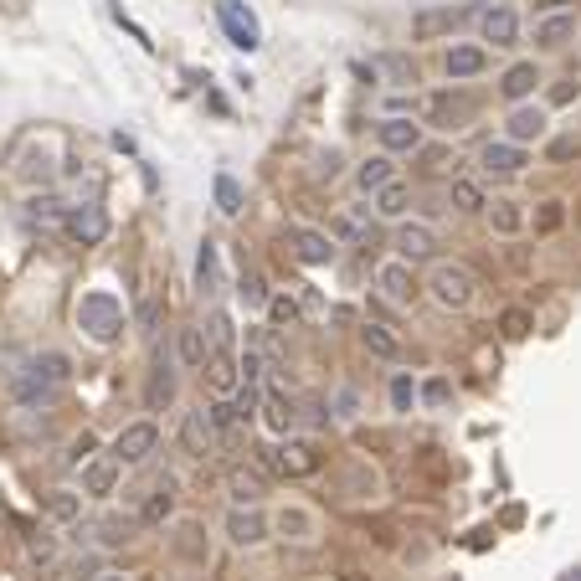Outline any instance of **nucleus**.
<instances>
[{
	"label": "nucleus",
	"instance_id": "nucleus-30",
	"mask_svg": "<svg viewBox=\"0 0 581 581\" xmlns=\"http://www.w3.org/2000/svg\"><path fill=\"white\" fill-rule=\"evenodd\" d=\"M268 530H278L283 540H314V520H309L304 510H278Z\"/></svg>",
	"mask_w": 581,
	"mask_h": 581
},
{
	"label": "nucleus",
	"instance_id": "nucleus-11",
	"mask_svg": "<svg viewBox=\"0 0 581 581\" xmlns=\"http://www.w3.org/2000/svg\"><path fill=\"white\" fill-rule=\"evenodd\" d=\"M227 540H232L237 551L263 546V540H268V520L252 510V504H232V515H227Z\"/></svg>",
	"mask_w": 581,
	"mask_h": 581
},
{
	"label": "nucleus",
	"instance_id": "nucleus-49",
	"mask_svg": "<svg viewBox=\"0 0 581 581\" xmlns=\"http://www.w3.org/2000/svg\"><path fill=\"white\" fill-rule=\"evenodd\" d=\"M139 324H144V330H150V335L160 330V299H155V294H150V299L139 304Z\"/></svg>",
	"mask_w": 581,
	"mask_h": 581
},
{
	"label": "nucleus",
	"instance_id": "nucleus-19",
	"mask_svg": "<svg viewBox=\"0 0 581 581\" xmlns=\"http://www.w3.org/2000/svg\"><path fill=\"white\" fill-rule=\"evenodd\" d=\"M227 494H232V504H258L268 494V474H263V468H232Z\"/></svg>",
	"mask_w": 581,
	"mask_h": 581
},
{
	"label": "nucleus",
	"instance_id": "nucleus-51",
	"mask_svg": "<svg viewBox=\"0 0 581 581\" xmlns=\"http://www.w3.org/2000/svg\"><path fill=\"white\" fill-rule=\"evenodd\" d=\"M57 206H62V201H52V196H36V201H31V216H47V222H52V216H57Z\"/></svg>",
	"mask_w": 581,
	"mask_h": 581
},
{
	"label": "nucleus",
	"instance_id": "nucleus-41",
	"mask_svg": "<svg viewBox=\"0 0 581 581\" xmlns=\"http://www.w3.org/2000/svg\"><path fill=\"white\" fill-rule=\"evenodd\" d=\"M263 412H268V427L278 432V438H283L288 427H294V407H283L278 396H268V402H263Z\"/></svg>",
	"mask_w": 581,
	"mask_h": 581
},
{
	"label": "nucleus",
	"instance_id": "nucleus-31",
	"mask_svg": "<svg viewBox=\"0 0 581 581\" xmlns=\"http://www.w3.org/2000/svg\"><path fill=\"white\" fill-rule=\"evenodd\" d=\"M134 530H139V515H134V520H129V515L98 520V540H103V546H124V540H134Z\"/></svg>",
	"mask_w": 581,
	"mask_h": 581
},
{
	"label": "nucleus",
	"instance_id": "nucleus-3",
	"mask_svg": "<svg viewBox=\"0 0 581 581\" xmlns=\"http://www.w3.org/2000/svg\"><path fill=\"white\" fill-rule=\"evenodd\" d=\"M78 324L88 330V340L114 345L119 330H124V304H119L114 294H83V304H78Z\"/></svg>",
	"mask_w": 581,
	"mask_h": 581
},
{
	"label": "nucleus",
	"instance_id": "nucleus-18",
	"mask_svg": "<svg viewBox=\"0 0 581 581\" xmlns=\"http://www.w3.org/2000/svg\"><path fill=\"white\" fill-rule=\"evenodd\" d=\"M479 31H484V42H494V47H515L520 21H515L510 6H489V11L479 16Z\"/></svg>",
	"mask_w": 581,
	"mask_h": 581
},
{
	"label": "nucleus",
	"instance_id": "nucleus-48",
	"mask_svg": "<svg viewBox=\"0 0 581 581\" xmlns=\"http://www.w3.org/2000/svg\"><path fill=\"white\" fill-rule=\"evenodd\" d=\"M412 396H417V391H412L407 376H396V381H391V402H396V412H407V407H412Z\"/></svg>",
	"mask_w": 581,
	"mask_h": 581
},
{
	"label": "nucleus",
	"instance_id": "nucleus-47",
	"mask_svg": "<svg viewBox=\"0 0 581 581\" xmlns=\"http://www.w3.org/2000/svg\"><path fill=\"white\" fill-rule=\"evenodd\" d=\"M258 376H263V355L247 350V355H242V386H258Z\"/></svg>",
	"mask_w": 581,
	"mask_h": 581
},
{
	"label": "nucleus",
	"instance_id": "nucleus-13",
	"mask_svg": "<svg viewBox=\"0 0 581 581\" xmlns=\"http://www.w3.org/2000/svg\"><path fill=\"white\" fill-rule=\"evenodd\" d=\"M376 288H381L391 304H412V299H417V273H412V263H402V258H396V263H381V268H376Z\"/></svg>",
	"mask_w": 581,
	"mask_h": 581
},
{
	"label": "nucleus",
	"instance_id": "nucleus-38",
	"mask_svg": "<svg viewBox=\"0 0 581 581\" xmlns=\"http://www.w3.org/2000/svg\"><path fill=\"white\" fill-rule=\"evenodd\" d=\"M237 299H242L247 309H263L273 294H268V283H263L258 273H242V283H237Z\"/></svg>",
	"mask_w": 581,
	"mask_h": 581
},
{
	"label": "nucleus",
	"instance_id": "nucleus-29",
	"mask_svg": "<svg viewBox=\"0 0 581 581\" xmlns=\"http://www.w3.org/2000/svg\"><path fill=\"white\" fill-rule=\"evenodd\" d=\"M484 211H489V227H494V232H504V237L525 227V211H520V201H504V196H499V201H489Z\"/></svg>",
	"mask_w": 581,
	"mask_h": 581
},
{
	"label": "nucleus",
	"instance_id": "nucleus-36",
	"mask_svg": "<svg viewBox=\"0 0 581 581\" xmlns=\"http://www.w3.org/2000/svg\"><path fill=\"white\" fill-rule=\"evenodd\" d=\"M206 422H211L216 438H232L242 417H237V407H232V402H211V407H206Z\"/></svg>",
	"mask_w": 581,
	"mask_h": 581
},
{
	"label": "nucleus",
	"instance_id": "nucleus-20",
	"mask_svg": "<svg viewBox=\"0 0 581 581\" xmlns=\"http://www.w3.org/2000/svg\"><path fill=\"white\" fill-rule=\"evenodd\" d=\"M468 21V11H417L412 16V36H417V42H432V36H443V31H458Z\"/></svg>",
	"mask_w": 581,
	"mask_h": 581
},
{
	"label": "nucleus",
	"instance_id": "nucleus-39",
	"mask_svg": "<svg viewBox=\"0 0 581 581\" xmlns=\"http://www.w3.org/2000/svg\"><path fill=\"white\" fill-rule=\"evenodd\" d=\"M211 355H232V319L211 314Z\"/></svg>",
	"mask_w": 581,
	"mask_h": 581
},
{
	"label": "nucleus",
	"instance_id": "nucleus-21",
	"mask_svg": "<svg viewBox=\"0 0 581 581\" xmlns=\"http://www.w3.org/2000/svg\"><path fill=\"white\" fill-rule=\"evenodd\" d=\"M180 448H186L191 458H206L216 448V432H211L206 412H186V422H180Z\"/></svg>",
	"mask_w": 581,
	"mask_h": 581
},
{
	"label": "nucleus",
	"instance_id": "nucleus-45",
	"mask_svg": "<svg viewBox=\"0 0 581 581\" xmlns=\"http://www.w3.org/2000/svg\"><path fill=\"white\" fill-rule=\"evenodd\" d=\"M381 67L391 72V78H396V83H412V78H417V67H412V57H381Z\"/></svg>",
	"mask_w": 581,
	"mask_h": 581
},
{
	"label": "nucleus",
	"instance_id": "nucleus-14",
	"mask_svg": "<svg viewBox=\"0 0 581 581\" xmlns=\"http://www.w3.org/2000/svg\"><path fill=\"white\" fill-rule=\"evenodd\" d=\"M288 247H294V258L319 268V263H330L335 258V242L324 237V232H309V227H288Z\"/></svg>",
	"mask_w": 581,
	"mask_h": 581
},
{
	"label": "nucleus",
	"instance_id": "nucleus-52",
	"mask_svg": "<svg viewBox=\"0 0 581 581\" xmlns=\"http://www.w3.org/2000/svg\"><path fill=\"white\" fill-rule=\"evenodd\" d=\"M576 93H581V83H571V78H566V83H556V88H551V103H571Z\"/></svg>",
	"mask_w": 581,
	"mask_h": 581
},
{
	"label": "nucleus",
	"instance_id": "nucleus-5",
	"mask_svg": "<svg viewBox=\"0 0 581 581\" xmlns=\"http://www.w3.org/2000/svg\"><path fill=\"white\" fill-rule=\"evenodd\" d=\"M160 448V427L155 422H129L119 438H114V458L119 468H139V463H150Z\"/></svg>",
	"mask_w": 581,
	"mask_h": 581
},
{
	"label": "nucleus",
	"instance_id": "nucleus-12",
	"mask_svg": "<svg viewBox=\"0 0 581 581\" xmlns=\"http://www.w3.org/2000/svg\"><path fill=\"white\" fill-rule=\"evenodd\" d=\"M376 139H381V155H417L422 150V129L412 119H381L376 124Z\"/></svg>",
	"mask_w": 581,
	"mask_h": 581
},
{
	"label": "nucleus",
	"instance_id": "nucleus-37",
	"mask_svg": "<svg viewBox=\"0 0 581 581\" xmlns=\"http://www.w3.org/2000/svg\"><path fill=\"white\" fill-rule=\"evenodd\" d=\"M216 206H222L227 216H237L247 206V196H242V186H237L232 175H216Z\"/></svg>",
	"mask_w": 581,
	"mask_h": 581
},
{
	"label": "nucleus",
	"instance_id": "nucleus-4",
	"mask_svg": "<svg viewBox=\"0 0 581 581\" xmlns=\"http://www.w3.org/2000/svg\"><path fill=\"white\" fill-rule=\"evenodd\" d=\"M474 114H479V103L468 98L463 88H443V93H432V98H427V124H432V129H443V134L468 129V124H474Z\"/></svg>",
	"mask_w": 581,
	"mask_h": 581
},
{
	"label": "nucleus",
	"instance_id": "nucleus-28",
	"mask_svg": "<svg viewBox=\"0 0 581 581\" xmlns=\"http://www.w3.org/2000/svg\"><path fill=\"white\" fill-rule=\"evenodd\" d=\"M391 180V155H371V160H360V170H355V186L366 191V196H376L381 186Z\"/></svg>",
	"mask_w": 581,
	"mask_h": 581
},
{
	"label": "nucleus",
	"instance_id": "nucleus-22",
	"mask_svg": "<svg viewBox=\"0 0 581 581\" xmlns=\"http://www.w3.org/2000/svg\"><path fill=\"white\" fill-rule=\"evenodd\" d=\"M535 88H540V67H535V62H515V67L499 78V93L510 98V103H525Z\"/></svg>",
	"mask_w": 581,
	"mask_h": 581
},
{
	"label": "nucleus",
	"instance_id": "nucleus-57",
	"mask_svg": "<svg viewBox=\"0 0 581 581\" xmlns=\"http://www.w3.org/2000/svg\"><path fill=\"white\" fill-rule=\"evenodd\" d=\"M98 581H124V576H98Z\"/></svg>",
	"mask_w": 581,
	"mask_h": 581
},
{
	"label": "nucleus",
	"instance_id": "nucleus-40",
	"mask_svg": "<svg viewBox=\"0 0 581 581\" xmlns=\"http://www.w3.org/2000/svg\"><path fill=\"white\" fill-rule=\"evenodd\" d=\"M206 366H211V386H216V391H232V386H237V371H232V355H211V360H206Z\"/></svg>",
	"mask_w": 581,
	"mask_h": 581
},
{
	"label": "nucleus",
	"instance_id": "nucleus-35",
	"mask_svg": "<svg viewBox=\"0 0 581 581\" xmlns=\"http://www.w3.org/2000/svg\"><path fill=\"white\" fill-rule=\"evenodd\" d=\"M175 551L186 556V561H206V540H201V525L196 520H186L175 530Z\"/></svg>",
	"mask_w": 581,
	"mask_h": 581
},
{
	"label": "nucleus",
	"instance_id": "nucleus-26",
	"mask_svg": "<svg viewBox=\"0 0 581 581\" xmlns=\"http://www.w3.org/2000/svg\"><path fill=\"white\" fill-rule=\"evenodd\" d=\"M175 350H180V360H186L191 371H201L206 360H211V345H206V330H201V324H186V330H180V340H175Z\"/></svg>",
	"mask_w": 581,
	"mask_h": 581
},
{
	"label": "nucleus",
	"instance_id": "nucleus-50",
	"mask_svg": "<svg viewBox=\"0 0 581 581\" xmlns=\"http://www.w3.org/2000/svg\"><path fill=\"white\" fill-rule=\"evenodd\" d=\"M93 453H98V438H93V432H83V438L72 443V463H88Z\"/></svg>",
	"mask_w": 581,
	"mask_h": 581
},
{
	"label": "nucleus",
	"instance_id": "nucleus-6",
	"mask_svg": "<svg viewBox=\"0 0 581 581\" xmlns=\"http://www.w3.org/2000/svg\"><path fill=\"white\" fill-rule=\"evenodd\" d=\"M216 16H222V26H227L237 52H258L263 47V26H258V16H252L242 0H216Z\"/></svg>",
	"mask_w": 581,
	"mask_h": 581
},
{
	"label": "nucleus",
	"instance_id": "nucleus-1",
	"mask_svg": "<svg viewBox=\"0 0 581 581\" xmlns=\"http://www.w3.org/2000/svg\"><path fill=\"white\" fill-rule=\"evenodd\" d=\"M72 376V366H67V355H36L31 366H21L16 371V381H11V396L21 407H47L52 396H57V386Z\"/></svg>",
	"mask_w": 581,
	"mask_h": 581
},
{
	"label": "nucleus",
	"instance_id": "nucleus-15",
	"mask_svg": "<svg viewBox=\"0 0 581 581\" xmlns=\"http://www.w3.org/2000/svg\"><path fill=\"white\" fill-rule=\"evenodd\" d=\"M546 108H535V103H520L515 114H510V124H504V139L510 144H530V139H546Z\"/></svg>",
	"mask_w": 581,
	"mask_h": 581
},
{
	"label": "nucleus",
	"instance_id": "nucleus-27",
	"mask_svg": "<svg viewBox=\"0 0 581 581\" xmlns=\"http://www.w3.org/2000/svg\"><path fill=\"white\" fill-rule=\"evenodd\" d=\"M360 345H366L376 360H396V355H402V340H396L391 330H386V324H366V330H360Z\"/></svg>",
	"mask_w": 581,
	"mask_h": 581
},
{
	"label": "nucleus",
	"instance_id": "nucleus-10",
	"mask_svg": "<svg viewBox=\"0 0 581 581\" xmlns=\"http://www.w3.org/2000/svg\"><path fill=\"white\" fill-rule=\"evenodd\" d=\"M396 258H402V263L438 258V232L422 227V222H402V227H396Z\"/></svg>",
	"mask_w": 581,
	"mask_h": 581
},
{
	"label": "nucleus",
	"instance_id": "nucleus-56",
	"mask_svg": "<svg viewBox=\"0 0 581 581\" xmlns=\"http://www.w3.org/2000/svg\"><path fill=\"white\" fill-rule=\"evenodd\" d=\"M571 0H535V11H566Z\"/></svg>",
	"mask_w": 581,
	"mask_h": 581
},
{
	"label": "nucleus",
	"instance_id": "nucleus-58",
	"mask_svg": "<svg viewBox=\"0 0 581 581\" xmlns=\"http://www.w3.org/2000/svg\"><path fill=\"white\" fill-rule=\"evenodd\" d=\"M566 581H581V571H571V576H566Z\"/></svg>",
	"mask_w": 581,
	"mask_h": 581
},
{
	"label": "nucleus",
	"instance_id": "nucleus-17",
	"mask_svg": "<svg viewBox=\"0 0 581 581\" xmlns=\"http://www.w3.org/2000/svg\"><path fill=\"white\" fill-rule=\"evenodd\" d=\"M114 484H119V458L114 453L83 463V494L88 499H108V494H114Z\"/></svg>",
	"mask_w": 581,
	"mask_h": 581
},
{
	"label": "nucleus",
	"instance_id": "nucleus-25",
	"mask_svg": "<svg viewBox=\"0 0 581 581\" xmlns=\"http://www.w3.org/2000/svg\"><path fill=\"white\" fill-rule=\"evenodd\" d=\"M376 211L386 216V222H402V216L412 211V191L402 186V180H386V186L376 191Z\"/></svg>",
	"mask_w": 581,
	"mask_h": 581
},
{
	"label": "nucleus",
	"instance_id": "nucleus-32",
	"mask_svg": "<svg viewBox=\"0 0 581 581\" xmlns=\"http://www.w3.org/2000/svg\"><path fill=\"white\" fill-rule=\"evenodd\" d=\"M571 31H576L571 16H551V21H540V26H535V42H540V47H566V42H571Z\"/></svg>",
	"mask_w": 581,
	"mask_h": 581
},
{
	"label": "nucleus",
	"instance_id": "nucleus-42",
	"mask_svg": "<svg viewBox=\"0 0 581 581\" xmlns=\"http://www.w3.org/2000/svg\"><path fill=\"white\" fill-rule=\"evenodd\" d=\"M499 324H504V335H510V340H525V335H530V314H525V309H504Z\"/></svg>",
	"mask_w": 581,
	"mask_h": 581
},
{
	"label": "nucleus",
	"instance_id": "nucleus-54",
	"mask_svg": "<svg viewBox=\"0 0 581 581\" xmlns=\"http://www.w3.org/2000/svg\"><path fill=\"white\" fill-rule=\"evenodd\" d=\"M551 155H556V160H566V155H576V139H556V144H551Z\"/></svg>",
	"mask_w": 581,
	"mask_h": 581
},
{
	"label": "nucleus",
	"instance_id": "nucleus-33",
	"mask_svg": "<svg viewBox=\"0 0 581 581\" xmlns=\"http://www.w3.org/2000/svg\"><path fill=\"white\" fill-rule=\"evenodd\" d=\"M47 515H52V520H62V525H72V520H78V515H83V494H67V489H52V494H47Z\"/></svg>",
	"mask_w": 581,
	"mask_h": 581
},
{
	"label": "nucleus",
	"instance_id": "nucleus-23",
	"mask_svg": "<svg viewBox=\"0 0 581 581\" xmlns=\"http://www.w3.org/2000/svg\"><path fill=\"white\" fill-rule=\"evenodd\" d=\"M443 67H448L453 83H463V78H479V72L489 67V57H484V47H448Z\"/></svg>",
	"mask_w": 581,
	"mask_h": 581
},
{
	"label": "nucleus",
	"instance_id": "nucleus-9",
	"mask_svg": "<svg viewBox=\"0 0 581 581\" xmlns=\"http://www.w3.org/2000/svg\"><path fill=\"white\" fill-rule=\"evenodd\" d=\"M263 468H273V474H288V479H304V474H314L319 468V453L309 448V443H273V448H263Z\"/></svg>",
	"mask_w": 581,
	"mask_h": 581
},
{
	"label": "nucleus",
	"instance_id": "nucleus-7",
	"mask_svg": "<svg viewBox=\"0 0 581 581\" xmlns=\"http://www.w3.org/2000/svg\"><path fill=\"white\" fill-rule=\"evenodd\" d=\"M62 232L72 242H83V247H98L108 237V211L98 201H83V206H67L62 211Z\"/></svg>",
	"mask_w": 581,
	"mask_h": 581
},
{
	"label": "nucleus",
	"instance_id": "nucleus-44",
	"mask_svg": "<svg viewBox=\"0 0 581 581\" xmlns=\"http://www.w3.org/2000/svg\"><path fill=\"white\" fill-rule=\"evenodd\" d=\"M196 278H201V288H216V247H211V242L201 247V263H196Z\"/></svg>",
	"mask_w": 581,
	"mask_h": 581
},
{
	"label": "nucleus",
	"instance_id": "nucleus-16",
	"mask_svg": "<svg viewBox=\"0 0 581 581\" xmlns=\"http://www.w3.org/2000/svg\"><path fill=\"white\" fill-rule=\"evenodd\" d=\"M170 402H175V366H170V355H155L150 386H144V407H150V412H165Z\"/></svg>",
	"mask_w": 581,
	"mask_h": 581
},
{
	"label": "nucleus",
	"instance_id": "nucleus-46",
	"mask_svg": "<svg viewBox=\"0 0 581 581\" xmlns=\"http://www.w3.org/2000/svg\"><path fill=\"white\" fill-rule=\"evenodd\" d=\"M268 314H273V324H294L299 319V304L294 299H268Z\"/></svg>",
	"mask_w": 581,
	"mask_h": 581
},
{
	"label": "nucleus",
	"instance_id": "nucleus-34",
	"mask_svg": "<svg viewBox=\"0 0 581 581\" xmlns=\"http://www.w3.org/2000/svg\"><path fill=\"white\" fill-rule=\"evenodd\" d=\"M448 201H453V211H484V206H489V201H484V186H479V180H453Z\"/></svg>",
	"mask_w": 581,
	"mask_h": 581
},
{
	"label": "nucleus",
	"instance_id": "nucleus-24",
	"mask_svg": "<svg viewBox=\"0 0 581 581\" xmlns=\"http://www.w3.org/2000/svg\"><path fill=\"white\" fill-rule=\"evenodd\" d=\"M175 515V479H160L150 489V499H144V510H139V525H165Z\"/></svg>",
	"mask_w": 581,
	"mask_h": 581
},
{
	"label": "nucleus",
	"instance_id": "nucleus-55",
	"mask_svg": "<svg viewBox=\"0 0 581 581\" xmlns=\"http://www.w3.org/2000/svg\"><path fill=\"white\" fill-rule=\"evenodd\" d=\"M52 551H57V546H52V540H31V556H42V561H52Z\"/></svg>",
	"mask_w": 581,
	"mask_h": 581
},
{
	"label": "nucleus",
	"instance_id": "nucleus-8",
	"mask_svg": "<svg viewBox=\"0 0 581 581\" xmlns=\"http://www.w3.org/2000/svg\"><path fill=\"white\" fill-rule=\"evenodd\" d=\"M525 165H530L525 144H510V139H489L484 150H479V170L494 175V180H510V175H520Z\"/></svg>",
	"mask_w": 581,
	"mask_h": 581
},
{
	"label": "nucleus",
	"instance_id": "nucleus-2",
	"mask_svg": "<svg viewBox=\"0 0 581 581\" xmlns=\"http://www.w3.org/2000/svg\"><path fill=\"white\" fill-rule=\"evenodd\" d=\"M427 294H432V304H438V309H468V304H474V294H479V278L468 273L463 263H438V268H432V278H427Z\"/></svg>",
	"mask_w": 581,
	"mask_h": 581
},
{
	"label": "nucleus",
	"instance_id": "nucleus-43",
	"mask_svg": "<svg viewBox=\"0 0 581 581\" xmlns=\"http://www.w3.org/2000/svg\"><path fill=\"white\" fill-rule=\"evenodd\" d=\"M566 222V211H561V201H546L540 206V216H535V232H556Z\"/></svg>",
	"mask_w": 581,
	"mask_h": 581
},
{
	"label": "nucleus",
	"instance_id": "nucleus-53",
	"mask_svg": "<svg viewBox=\"0 0 581 581\" xmlns=\"http://www.w3.org/2000/svg\"><path fill=\"white\" fill-rule=\"evenodd\" d=\"M427 402H432V407H443V402H448V381H443V376H438V381H427Z\"/></svg>",
	"mask_w": 581,
	"mask_h": 581
}]
</instances>
